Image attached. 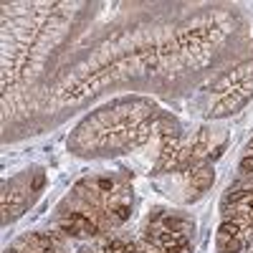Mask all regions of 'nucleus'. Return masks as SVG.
<instances>
[{"instance_id": "f257e3e1", "label": "nucleus", "mask_w": 253, "mask_h": 253, "mask_svg": "<svg viewBox=\"0 0 253 253\" xmlns=\"http://www.w3.org/2000/svg\"><path fill=\"white\" fill-rule=\"evenodd\" d=\"M134 182L124 170L76 180L51 213V230L66 241H94L117 230L134 213Z\"/></svg>"}, {"instance_id": "f03ea898", "label": "nucleus", "mask_w": 253, "mask_h": 253, "mask_svg": "<svg viewBox=\"0 0 253 253\" xmlns=\"http://www.w3.org/2000/svg\"><path fill=\"white\" fill-rule=\"evenodd\" d=\"M160 104L142 94L117 96L81 117L66 139V150L79 160H114L137 152L155 139Z\"/></svg>"}, {"instance_id": "7ed1b4c3", "label": "nucleus", "mask_w": 253, "mask_h": 253, "mask_svg": "<svg viewBox=\"0 0 253 253\" xmlns=\"http://www.w3.org/2000/svg\"><path fill=\"white\" fill-rule=\"evenodd\" d=\"M198 223L172 205L152 208L139 225L134 253H195Z\"/></svg>"}, {"instance_id": "20e7f679", "label": "nucleus", "mask_w": 253, "mask_h": 253, "mask_svg": "<svg viewBox=\"0 0 253 253\" xmlns=\"http://www.w3.org/2000/svg\"><path fill=\"white\" fill-rule=\"evenodd\" d=\"M253 101V56L236 61L200 91L198 109L205 122H220L241 114Z\"/></svg>"}, {"instance_id": "39448f33", "label": "nucleus", "mask_w": 253, "mask_h": 253, "mask_svg": "<svg viewBox=\"0 0 253 253\" xmlns=\"http://www.w3.org/2000/svg\"><path fill=\"white\" fill-rule=\"evenodd\" d=\"M215 253H248L253 248V180H236L225 187L218 205Z\"/></svg>"}, {"instance_id": "423d86ee", "label": "nucleus", "mask_w": 253, "mask_h": 253, "mask_svg": "<svg viewBox=\"0 0 253 253\" xmlns=\"http://www.w3.org/2000/svg\"><path fill=\"white\" fill-rule=\"evenodd\" d=\"M48 182L46 167L43 165H31L23 167L13 177L3 180V193H0V210H3V225L15 223L23 218L28 210L41 200Z\"/></svg>"}, {"instance_id": "0eeeda50", "label": "nucleus", "mask_w": 253, "mask_h": 253, "mask_svg": "<svg viewBox=\"0 0 253 253\" xmlns=\"http://www.w3.org/2000/svg\"><path fill=\"white\" fill-rule=\"evenodd\" d=\"M155 185L162 195H167L177 205H193L203 200L210 187L215 185V167L213 162H203L195 167H187L180 172H167L155 177Z\"/></svg>"}, {"instance_id": "6e6552de", "label": "nucleus", "mask_w": 253, "mask_h": 253, "mask_svg": "<svg viewBox=\"0 0 253 253\" xmlns=\"http://www.w3.org/2000/svg\"><path fill=\"white\" fill-rule=\"evenodd\" d=\"M185 137H187V129L182 126V122L172 114V112H162L160 114V122H157V129H155V142H157V155H155V162L150 167L152 177H160V175H167L172 170V165L185 144Z\"/></svg>"}, {"instance_id": "1a4fd4ad", "label": "nucleus", "mask_w": 253, "mask_h": 253, "mask_svg": "<svg viewBox=\"0 0 253 253\" xmlns=\"http://www.w3.org/2000/svg\"><path fill=\"white\" fill-rule=\"evenodd\" d=\"M3 253H69V241L56 230H28L10 241Z\"/></svg>"}, {"instance_id": "9d476101", "label": "nucleus", "mask_w": 253, "mask_h": 253, "mask_svg": "<svg viewBox=\"0 0 253 253\" xmlns=\"http://www.w3.org/2000/svg\"><path fill=\"white\" fill-rule=\"evenodd\" d=\"M74 253H134V238L124 233H109V236L84 243Z\"/></svg>"}, {"instance_id": "9b49d317", "label": "nucleus", "mask_w": 253, "mask_h": 253, "mask_svg": "<svg viewBox=\"0 0 253 253\" xmlns=\"http://www.w3.org/2000/svg\"><path fill=\"white\" fill-rule=\"evenodd\" d=\"M238 172L243 180H253V137L246 142L243 152H241V160H238Z\"/></svg>"}, {"instance_id": "f8f14e48", "label": "nucleus", "mask_w": 253, "mask_h": 253, "mask_svg": "<svg viewBox=\"0 0 253 253\" xmlns=\"http://www.w3.org/2000/svg\"><path fill=\"white\" fill-rule=\"evenodd\" d=\"M248 253H253V248H251V251H248Z\"/></svg>"}]
</instances>
